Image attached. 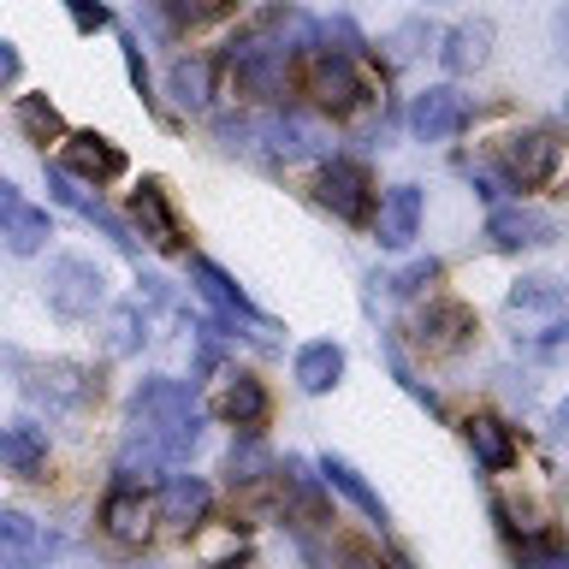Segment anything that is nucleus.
<instances>
[{
  "label": "nucleus",
  "instance_id": "nucleus-36",
  "mask_svg": "<svg viewBox=\"0 0 569 569\" xmlns=\"http://www.w3.org/2000/svg\"><path fill=\"white\" fill-rule=\"evenodd\" d=\"M18 208V190L7 184V178H0V226H7V213Z\"/></svg>",
  "mask_w": 569,
  "mask_h": 569
},
{
  "label": "nucleus",
  "instance_id": "nucleus-14",
  "mask_svg": "<svg viewBox=\"0 0 569 569\" xmlns=\"http://www.w3.org/2000/svg\"><path fill=\"white\" fill-rule=\"evenodd\" d=\"M60 167H66L71 178H83V184H113V178L131 172V160H124L119 142H107V137H96V131H78V137H66Z\"/></svg>",
  "mask_w": 569,
  "mask_h": 569
},
{
  "label": "nucleus",
  "instance_id": "nucleus-13",
  "mask_svg": "<svg viewBox=\"0 0 569 569\" xmlns=\"http://www.w3.org/2000/svg\"><path fill=\"white\" fill-rule=\"evenodd\" d=\"M267 386L256 380V373H243V368H231L220 391H213V416H220L226 427H238V433H261V421H267Z\"/></svg>",
  "mask_w": 569,
  "mask_h": 569
},
{
  "label": "nucleus",
  "instance_id": "nucleus-4",
  "mask_svg": "<svg viewBox=\"0 0 569 569\" xmlns=\"http://www.w3.org/2000/svg\"><path fill=\"white\" fill-rule=\"evenodd\" d=\"M498 167H505L510 190H558L569 178V142L558 131H522L505 142Z\"/></svg>",
  "mask_w": 569,
  "mask_h": 569
},
{
  "label": "nucleus",
  "instance_id": "nucleus-1",
  "mask_svg": "<svg viewBox=\"0 0 569 569\" xmlns=\"http://www.w3.org/2000/svg\"><path fill=\"white\" fill-rule=\"evenodd\" d=\"M202 439V409H196V391L172 373H149L131 391V445L119 457V475H131L137 462L142 469H160V462H178L196 451Z\"/></svg>",
  "mask_w": 569,
  "mask_h": 569
},
{
  "label": "nucleus",
  "instance_id": "nucleus-3",
  "mask_svg": "<svg viewBox=\"0 0 569 569\" xmlns=\"http://www.w3.org/2000/svg\"><path fill=\"white\" fill-rule=\"evenodd\" d=\"M302 89L315 96V107H327V113H362L373 101V78L362 71V53L350 48H315L309 53V71H302Z\"/></svg>",
  "mask_w": 569,
  "mask_h": 569
},
{
  "label": "nucleus",
  "instance_id": "nucleus-31",
  "mask_svg": "<svg viewBox=\"0 0 569 569\" xmlns=\"http://www.w3.org/2000/svg\"><path fill=\"white\" fill-rule=\"evenodd\" d=\"M433 42V30H427V18H409V24H398L391 30V53H398V60H416V53Z\"/></svg>",
  "mask_w": 569,
  "mask_h": 569
},
{
  "label": "nucleus",
  "instance_id": "nucleus-35",
  "mask_svg": "<svg viewBox=\"0 0 569 569\" xmlns=\"http://www.w3.org/2000/svg\"><path fill=\"white\" fill-rule=\"evenodd\" d=\"M338 569H386V563L373 558L368 546H345V558H338Z\"/></svg>",
  "mask_w": 569,
  "mask_h": 569
},
{
  "label": "nucleus",
  "instance_id": "nucleus-19",
  "mask_svg": "<svg viewBox=\"0 0 569 569\" xmlns=\"http://www.w3.org/2000/svg\"><path fill=\"white\" fill-rule=\"evenodd\" d=\"M462 439H469V451H475V462L487 475H505V469H516V457H522L516 427L498 421V416H469V421H462Z\"/></svg>",
  "mask_w": 569,
  "mask_h": 569
},
{
  "label": "nucleus",
  "instance_id": "nucleus-18",
  "mask_svg": "<svg viewBox=\"0 0 569 569\" xmlns=\"http://www.w3.org/2000/svg\"><path fill=\"white\" fill-rule=\"evenodd\" d=\"M558 238V226L533 208H492L487 213V243L505 249V256H522V249H546Z\"/></svg>",
  "mask_w": 569,
  "mask_h": 569
},
{
  "label": "nucleus",
  "instance_id": "nucleus-38",
  "mask_svg": "<svg viewBox=\"0 0 569 569\" xmlns=\"http://www.w3.org/2000/svg\"><path fill=\"white\" fill-rule=\"evenodd\" d=\"M558 433H569V398L558 403Z\"/></svg>",
  "mask_w": 569,
  "mask_h": 569
},
{
  "label": "nucleus",
  "instance_id": "nucleus-2",
  "mask_svg": "<svg viewBox=\"0 0 569 569\" xmlns=\"http://www.w3.org/2000/svg\"><path fill=\"white\" fill-rule=\"evenodd\" d=\"M505 320L516 345H558V338H569V291L546 273L516 279L505 297Z\"/></svg>",
  "mask_w": 569,
  "mask_h": 569
},
{
  "label": "nucleus",
  "instance_id": "nucleus-24",
  "mask_svg": "<svg viewBox=\"0 0 569 569\" xmlns=\"http://www.w3.org/2000/svg\"><path fill=\"white\" fill-rule=\"evenodd\" d=\"M320 475H327V487H338V492H345V498H350V505H356V510H362V516H368V522H380V528L391 522V510H386V498H380V492H373V487H368V480H362V475H356V469H350V462H345V457H332V451H327V457H320Z\"/></svg>",
  "mask_w": 569,
  "mask_h": 569
},
{
  "label": "nucleus",
  "instance_id": "nucleus-20",
  "mask_svg": "<svg viewBox=\"0 0 569 569\" xmlns=\"http://www.w3.org/2000/svg\"><path fill=\"white\" fill-rule=\"evenodd\" d=\"M492 42H498V30L487 24V18H462L457 30H445V42H439V60L445 71H457V78H469V71H480L492 60Z\"/></svg>",
  "mask_w": 569,
  "mask_h": 569
},
{
  "label": "nucleus",
  "instance_id": "nucleus-33",
  "mask_svg": "<svg viewBox=\"0 0 569 569\" xmlns=\"http://www.w3.org/2000/svg\"><path fill=\"white\" fill-rule=\"evenodd\" d=\"M124 71H131V83H137V96L154 107V96H149V66H142V53H137V42L124 36Z\"/></svg>",
  "mask_w": 569,
  "mask_h": 569
},
{
  "label": "nucleus",
  "instance_id": "nucleus-5",
  "mask_svg": "<svg viewBox=\"0 0 569 569\" xmlns=\"http://www.w3.org/2000/svg\"><path fill=\"white\" fill-rule=\"evenodd\" d=\"M42 302L60 320H89L96 309H107V273L89 256H53L42 273Z\"/></svg>",
  "mask_w": 569,
  "mask_h": 569
},
{
  "label": "nucleus",
  "instance_id": "nucleus-26",
  "mask_svg": "<svg viewBox=\"0 0 569 569\" xmlns=\"http://www.w3.org/2000/svg\"><path fill=\"white\" fill-rule=\"evenodd\" d=\"M101 338H107V356L142 350V338H149V315H142V302H113L107 320H101Z\"/></svg>",
  "mask_w": 569,
  "mask_h": 569
},
{
  "label": "nucleus",
  "instance_id": "nucleus-41",
  "mask_svg": "<svg viewBox=\"0 0 569 569\" xmlns=\"http://www.w3.org/2000/svg\"><path fill=\"white\" fill-rule=\"evenodd\" d=\"M563 113H569V96H563Z\"/></svg>",
  "mask_w": 569,
  "mask_h": 569
},
{
  "label": "nucleus",
  "instance_id": "nucleus-28",
  "mask_svg": "<svg viewBox=\"0 0 569 569\" xmlns=\"http://www.w3.org/2000/svg\"><path fill=\"white\" fill-rule=\"evenodd\" d=\"M18 131H24V142H60L66 119L48 96H18Z\"/></svg>",
  "mask_w": 569,
  "mask_h": 569
},
{
  "label": "nucleus",
  "instance_id": "nucleus-27",
  "mask_svg": "<svg viewBox=\"0 0 569 569\" xmlns=\"http://www.w3.org/2000/svg\"><path fill=\"white\" fill-rule=\"evenodd\" d=\"M279 462H273V451L256 439V433H243L238 445H231V457H226V475H231V487H256V480H267Z\"/></svg>",
  "mask_w": 569,
  "mask_h": 569
},
{
  "label": "nucleus",
  "instance_id": "nucleus-22",
  "mask_svg": "<svg viewBox=\"0 0 569 569\" xmlns=\"http://www.w3.org/2000/svg\"><path fill=\"white\" fill-rule=\"evenodd\" d=\"M42 462H48V427H36V421L0 427V469L36 480V475H42Z\"/></svg>",
  "mask_w": 569,
  "mask_h": 569
},
{
  "label": "nucleus",
  "instance_id": "nucleus-7",
  "mask_svg": "<svg viewBox=\"0 0 569 569\" xmlns=\"http://www.w3.org/2000/svg\"><path fill=\"white\" fill-rule=\"evenodd\" d=\"M190 279H196V291H202V297L213 302V309L226 315V320H243L256 345H279V320H273V315H261L256 302L243 297V284L231 279L220 261H208V256H190Z\"/></svg>",
  "mask_w": 569,
  "mask_h": 569
},
{
  "label": "nucleus",
  "instance_id": "nucleus-6",
  "mask_svg": "<svg viewBox=\"0 0 569 569\" xmlns=\"http://www.w3.org/2000/svg\"><path fill=\"white\" fill-rule=\"evenodd\" d=\"M24 391H30V403L48 409V416H66V409H83L89 398H101V373L53 356V362H30L24 368Z\"/></svg>",
  "mask_w": 569,
  "mask_h": 569
},
{
  "label": "nucleus",
  "instance_id": "nucleus-10",
  "mask_svg": "<svg viewBox=\"0 0 569 569\" xmlns=\"http://www.w3.org/2000/svg\"><path fill=\"white\" fill-rule=\"evenodd\" d=\"M96 522H101V533H107L113 546H142V540L154 533V505L137 492V480L119 475L113 487H107V498H101Z\"/></svg>",
  "mask_w": 569,
  "mask_h": 569
},
{
  "label": "nucleus",
  "instance_id": "nucleus-23",
  "mask_svg": "<svg viewBox=\"0 0 569 569\" xmlns=\"http://www.w3.org/2000/svg\"><path fill=\"white\" fill-rule=\"evenodd\" d=\"M167 89H172V101L184 107V113H208V101H213V60H202V53H178V60L167 66Z\"/></svg>",
  "mask_w": 569,
  "mask_h": 569
},
{
  "label": "nucleus",
  "instance_id": "nucleus-37",
  "mask_svg": "<svg viewBox=\"0 0 569 569\" xmlns=\"http://www.w3.org/2000/svg\"><path fill=\"white\" fill-rule=\"evenodd\" d=\"M558 30H563V48H569V0H563V12H558Z\"/></svg>",
  "mask_w": 569,
  "mask_h": 569
},
{
  "label": "nucleus",
  "instance_id": "nucleus-21",
  "mask_svg": "<svg viewBox=\"0 0 569 569\" xmlns=\"http://www.w3.org/2000/svg\"><path fill=\"white\" fill-rule=\"evenodd\" d=\"M291 380L309 391V398L332 391L338 380H345V345H332V338H315V345H302L297 362H291Z\"/></svg>",
  "mask_w": 569,
  "mask_h": 569
},
{
  "label": "nucleus",
  "instance_id": "nucleus-9",
  "mask_svg": "<svg viewBox=\"0 0 569 569\" xmlns=\"http://www.w3.org/2000/svg\"><path fill=\"white\" fill-rule=\"evenodd\" d=\"M469 124V96L451 83H427L421 96H409V137L416 142H451Z\"/></svg>",
  "mask_w": 569,
  "mask_h": 569
},
{
  "label": "nucleus",
  "instance_id": "nucleus-32",
  "mask_svg": "<svg viewBox=\"0 0 569 569\" xmlns=\"http://www.w3.org/2000/svg\"><path fill=\"white\" fill-rule=\"evenodd\" d=\"M433 279H439V261H409L403 273H391L386 284H391V291H398V297H416V291H427V284H433Z\"/></svg>",
  "mask_w": 569,
  "mask_h": 569
},
{
  "label": "nucleus",
  "instance_id": "nucleus-30",
  "mask_svg": "<svg viewBox=\"0 0 569 569\" xmlns=\"http://www.w3.org/2000/svg\"><path fill=\"white\" fill-rule=\"evenodd\" d=\"M60 7H66V18H71V30H78V36H96V30L113 24L107 0H60Z\"/></svg>",
  "mask_w": 569,
  "mask_h": 569
},
{
  "label": "nucleus",
  "instance_id": "nucleus-39",
  "mask_svg": "<svg viewBox=\"0 0 569 569\" xmlns=\"http://www.w3.org/2000/svg\"><path fill=\"white\" fill-rule=\"evenodd\" d=\"M213 569H243V563H238V558H231V563H213Z\"/></svg>",
  "mask_w": 569,
  "mask_h": 569
},
{
  "label": "nucleus",
  "instance_id": "nucleus-12",
  "mask_svg": "<svg viewBox=\"0 0 569 569\" xmlns=\"http://www.w3.org/2000/svg\"><path fill=\"white\" fill-rule=\"evenodd\" d=\"M131 220L142 226V238H149L160 256H178V249H184V220H178V208H172V196L160 178H142L131 190Z\"/></svg>",
  "mask_w": 569,
  "mask_h": 569
},
{
  "label": "nucleus",
  "instance_id": "nucleus-11",
  "mask_svg": "<svg viewBox=\"0 0 569 569\" xmlns=\"http://www.w3.org/2000/svg\"><path fill=\"white\" fill-rule=\"evenodd\" d=\"M409 338H416L421 350H433V356H451L475 338V309L457 302V297H433L416 320H409Z\"/></svg>",
  "mask_w": 569,
  "mask_h": 569
},
{
  "label": "nucleus",
  "instance_id": "nucleus-17",
  "mask_svg": "<svg viewBox=\"0 0 569 569\" xmlns=\"http://www.w3.org/2000/svg\"><path fill=\"white\" fill-rule=\"evenodd\" d=\"M208 505H213V492H208L202 475H167L160 505H154V522H167L178 533H196V528L208 522Z\"/></svg>",
  "mask_w": 569,
  "mask_h": 569
},
{
  "label": "nucleus",
  "instance_id": "nucleus-25",
  "mask_svg": "<svg viewBox=\"0 0 569 569\" xmlns=\"http://www.w3.org/2000/svg\"><path fill=\"white\" fill-rule=\"evenodd\" d=\"M0 238H7L12 256H42L48 238H53V220H48V208H30V202H18L7 213V226H0Z\"/></svg>",
  "mask_w": 569,
  "mask_h": 569
},
{
  "label": "nucleus",
  "instance_id": "nucleus-15",
  "mask_svg": "<svg viewBox=\"0 0 569 569\" xmlns=\"http://www.w3.org/2000/svg\"><path fill=\"white\" fill-rule=\"evenodd\" d=\"M48 190H53V202H66L71 213H83L89 226H101V231H107V238H113L119 249H137L131 226H124L119 213H113V208L101 202V196H89V184H83V178H71L66 167H48Z\"/></svg>",
  "mask_w": 569,
  "mask_h": 569
},
{
  "label": "nucleus",
  "instance_id": "nucleus-34",
  "mask_svg": "<svg viewBox=\"0 0 569 569\" xmlns=\"http://www.w3.org/2000/svg\"><path fill=\"white\" fill-rule=\"evenodd\" d=\"M18 71H24V60H18V48L7 42V36H0V89H12Z\"/></svg>",
  "mask_w": 569,
  "mask_h": 569
},
{
  "label": "nucleus",
  "instance_id": "nucleus-16",
  "mask_svg": "<svg viewBox=\"0 0 569 569\" xmlns=\"http://www.w3.org/2000/svg\"><path fill=\"white\" fill-rule=\"evenodd\" d=\"M421 213H427V196L416 184H391L380 196V213H373V238H380V249H409L416 243Z\"/></svg>",
  "mask_w": 569,
  "mask_h": 569
},
{
  "label": "nucleus",
  "instance_id": "nucleus-29",
  "mask_svg": "<svg viewBox=\"0 0 569 569\" xmlns=\"http://www.w3.org/2000/svg\"><path fill=\"white\" fill-rule=\"evenodd\" d=\"M154 7L172 18V30H202V24L231 12V0H154Z\"/></svg>",
  "mask_w": 569,
  "mask_h": 569
},
{
  "label": "nucleus",
  "instance_id": "nucleus-8",
  "mask_svg": "<svg viewBox=\"0 0 569 569\" xmlns=\"http://www.w3.org/2000/svg\"><path fill=\"white\" fill-rule=\"evenodd\" d=\"M315 196H320V208L338 213L345 226H368L373 220V178H368L362 160H327Z\"/></svg>",
  "mask_w": 569,
  "mask_h": 569
},
{
  "label": "nucleus",
  "instance_id": "nucleus-40",
  "mask_svg": "<svg viewBox=\"0 0 569 569\" xmlns=\"http://www.w3.org/2000/svg\"><path fill=\"white\" fill-rule=\"evenodd\" d=\"M427 7H445V0H427Z\"/></svg>",
  "mask_w": 569,
  "mask_h": 569
}]
</instances>
